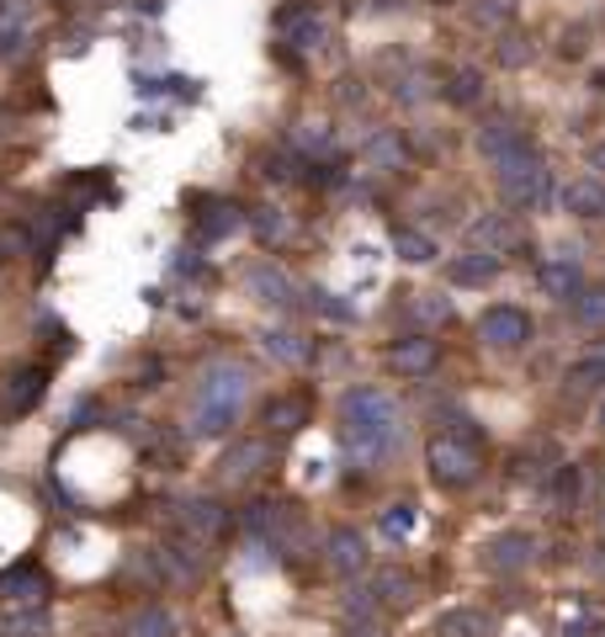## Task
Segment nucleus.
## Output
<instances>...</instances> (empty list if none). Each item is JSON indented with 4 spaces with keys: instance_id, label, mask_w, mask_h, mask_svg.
<instances>
[{
    "instance_id": "1",
    "label": "nucleus",
    "mask_w": 605,
    "mask_h": 637,
    "mask_svg": "<svg viewBox=\"0 0 605 637\" xmlns=\"http://www.w3.org/2000/svg\"><path fill=\"white\" fill-rule=\"evenodd\" d=\"M340 441L356 462H383L398 441V409L383 388H351L340 398Z\"/></svg>"
},
{
    "instance_id": "2",
    "label": "nucleus",
    "mask_w": 605,
    "mask_h": 637,
    "mask_svg": "<svg viewBox=\"0 0 605 637\" xmlns=\"http://www.w3.org/2000/svg\"><path fill=\"white\" fill-rule=\"evenodd\" d=\"M250 394V372L234 362H218L202 372V394H197V415H191V430L197 436H223L229 425L240 420V404Z\"/></svg>"
},
{
    "instance_id": "3",
    "label": "nucleus",
    "mask_w": 605,
    "mask_h": 637,
    "mask_svg": "<svg viewBox=\"0 0 605 637\" xmlns=\"http://www.w3.org/2000/svg\"><path fill=\"white\" fill-rule=\"evenodd\" d=\"M425 462H430V479L441 488H468L479 479V441H468V436H436L430 447H425Z\"/></svg>"
},
{
    "instance_id": "4",
    "label": "nucleus",
    "mask_w": 605,
    "mask_h": 637,
    "mask_svg": "<svg viewBox=\"0 0 605 637\" xmlns=\"http://www.w3.org/2000/svg\"><path fill=\"white\" fill-rule=\"evenodd\" d=\"M499 191H505L510 208H542L547 197H552V176H547V165L537 160V150L515 154V160L499 165Z\"/></svg>"
},
{
    "instance_id": "5",
    "label": "nucleus",
    "mask_w": 605,
    "mask_h": 637,
    "mask_svg": "<svg viewBox=\"0 0 605 637\" xmlns=\"http://www.w3.org/2000/svg\"><path fill=\"white\" fill-rule=\"evenodd\" d=\"M479 334H484L494 351H520V345L531 340V319H526V308L494 304L484 319H479Z\"/></svg>"
},
{
    "instance_id": "6",
    "label": "nucleus",
    "mask_w": 605,
    "mask_h": 637,
    "mask_svg": "<svg viewBox=\"0 0 605 637\" xmlns=\"http://www.w3.org/2000/svg\"><path fill=\"white\" fill-rule=\"evenodd\" d=\"M244 287H250L261 304H272V308H293V304H298V287H293V276L282 272V266H266V261L244 272Z\"/></svg>"
},
{
    "instance_id": "7",
    "label": "nucleus",
    "mask_w": 605,
    "mask_h": 637,
    "mask_svg": "<svg viewBox=\"0 0 605 637\" xmlns=\"http://www.w3.org/2000/svg\"><path fill=\"white\" fill-rule=\"evenodd\" d=\"M531 150V144H526V133H520V128H515V122H484V128H479V154H484V160H494V171H499V165H505V160H515V154H526Z\"/></svg>"
},
{
    "instance_id": "8",
    "label": "nucleus",
    "mask_w": 605,
    "mask_h": 637,
    "mask_svg": "<svg viewBox=\"0 0 605 637\" xmlns=\"http://www.w3.org/2000/svg\"><path fill=\"white\" fill-rule=\"evenodd\" d=\"M43 388H48V372H43V366H22V372H11V377H6L0 398H6V409H11V415H28V409H37Z\"/></svg>"
},
{
    "instance_id": "9",
    "label": "nucleus",
    "mask_w": 605,
    "mask_h": 637,
    "mask_svg": "<svg viewBox=\"0 0 605 637\" xmlns=\"http://www.w3.org/2000/svg\"><path fill=\"white\" fill-rule=\"evenodd\" d=\"M531 537L526 531H505V537H494L488 542V552H484V563L494 569V574H515V569H526L531 563Z\"/></svg>"
},
{
    "instance_id": "10",
    "label": "nucleus",
    "mask_w": 605,
    "mask_h": 637,
    "mask_svg": "<svg viewBox=\"0 0 605 637\" xmlns=\"http://www.w3.org/2000/svg\"><path fill=\"white\" fill-rule=\"evenodd\" d=\"M182 526L197 537V542H212V537H223L229 510H223L218 499H186V505H182Z\"/></svg>"
},
{
    "instance_id": "11",
    "label": "nucleus",
    "mask_w": 605,
    "mask_h": 637,
    "mask_svg": "<svg viewBox=\"0 0 605 637\" xmlns=\"http://www.w3.org/2000/svg\"><path fill=\"white\" fill-rule=\"evenodd\" d=\"M436 340H425V334H409V340H398L394 351H388V366L394 372H404V377H425L430 366H436Z\"/></svg>"
},
{
    "instance_id": "12",
    "label": "nucleus",
    "mask_w": 605,
    "mask_h": 637,
    "mask_svg": "<svg viewBox=\"0 0 605 637\" xmlns=\"http://www.w3.org/2000/svg\"><path fill=\"white\" fill-rule=\"evenodd\" d=\"M276 28L287 32L298 48H319V43H324V17H319L314 6H287V11L276 17Z\"/></svg>"
},
{
    "instance_id": "13",
    "label": "nucleus",
    "mask_w": 605,
    "mask_h": 637,
    "mask_svg": "<svg viewBox=\"0 0 605 637\" xmlns=\"http://www.w3.org/2000/svg\"><path fill=\"white\" fill-rule=\"evenodd\" d=\"M0 595H6L11 606H43V595H48V579L37 574L32 563H22V569L0 574Z\"/></svg>"
},
{
    "instance_id": "14",
    "label": "nucleus",
    "mask_w": 605,
    "mask_h": 637,
    "mask_svg": "<svg viewBox=\"0 0 605 637\" xmlns=\"http://www.w3.org/2000/svg\"><path fill=\"white\" fill-rule=\"evenodd\" d=\"M330 569H334V574H362V569H366L362 531H351V526L330 531Z\"/></svg>"
},
{
    "instance_id": "15",
    "label": "nucleus",
    "mask_w": 605,
    "mask_h": 637,
    "mask_svg": "<svg viewBox=\"0 0 605 637\" xmlns=\"http://www.w3.org/2000/svg\"><path fill=\"white\" fill-rule=\"evenodd\" d=\"M447 276H452L457 287H484V282H494V276H499V255H494V250H473V255H457L452 266H447Z\"/></svg>"
},
{
    "instance_id": "16",
    "label": "nucleus",
    "mask_w": 605,
    "mask_h": 637,
    "mask_svg": "<svg viewBox=\"0 0 605 637\" xmlns=\"http://www.w3.org/2000/svg\"><path fill=\"white\" fill-rule=\"evenodd\" d=\"M436 637H494V616L473 606H457L436 622Z\"/></svg>"
},
{
    "instance_id": "17",
    "label": "nucleus",
    "mask_w": 605,
    "mask_h": 637,
    "mask_svg": "<svg viewBox=\"0 0 605 637\" xmlns=\"http://www.w3.org/2000/svg\"><path fill=\"white\" fill-rule=\"evenodd\" d=\"M28 32H32L28 0H0V54H22Z\"/></svg>"
},
{
    "instance_id": "18",
    "label": "nucleus",
    "mask_w": 605,
    "mask_h": 637,
    "mask_svg": "<svg viewBox=\"0 0 605 637\" xmlns=\"http://www.w3.org/2000/svg\"><path fill=\"white\" fill-rule=\"evenodd\" d=\"M261 425L266 430H276V436H293V430H302L308 425V398H293V394H282L266 404V415H261Z\"/></svg>"
},
{
    "instance_id": "19",
    "label": "nucleus",
    "mask_w": 605,
    "mask_h": 637,
    "mask_svg": "<svg viewBox=\"0 0 605 637\" xmlns=\"http://www.w3.org/2000/svg\"><path fill=\"white\" fill-rule=\"evenodd\" d=\"M372 590H377V601H383V606H398V611L420 595V584H415V574H409V569H377Z\"/></svg>"
},
{
    "instance_id": "20",
    "label": "nucleus",
    "mask_w": 605,
    "mask_h": 637,
    "mask_svg": "<svg viewBox=\"0 0 605 637\" xmlns=\"http://www.w3.org/2000/svg\"><path fill=\"white\" fill-rule=\"evenodd\" d=\"M122 637H176V616L165 606H144L122 622Z\"/></svg>"
},
{
    "instance_id": "21",
    "label": "nucleus",
    "mask_w": 605,
    "mask_h": 637,
    "mask_svg": "<svg viewBox=\"0 0 605 637\" xmlns=\"http://www.w3.org/2000/svg\"><path fill=\"white\" fill-rule=\"evenodd\" d=\"M542 287L552 298H579L584 293V276H579L574 261H547L542 266Z\"/></svg>"
},
{
    "instance_id": "22",
    "label": "nucleus",
    "mask_w": 605,
    "mask_h": 637,
    "mask_svg": "<svg viewBox=\"0 0 605 637\" xmlns=\"http://www.w3.org/2000/svg\"><path fill=\"white\" fill-rule=\"evenodd\" d=\"M563 208L579 212V218H601V212H605V186H601V182L563 186Z\"/></svg>"
},
{
    "instance_id": "23",
    "label": "nucleus",
    "mask_w": 605,
    "mask_h": 637,
    "mask_svg": "<svg viewBox=\"0 0 605 637\" xmlns=\"http://www.w3.org/2000/svg\"><path fill=\"white\" fill-rule=\"evenodd\" d=\"M261 340H266V351H272L276 362H293V366H302V362H308V356H314V345H308V340H302L298 330H266V334H261Z\"/></svg>"
},
{
    "instance_id": "24",
    "label": "nucleus",
    "mask_w": 605,
    "mask_h": 637,
    "mask_svg": "<svg viewBox=\"0 0 605 637\" xmlns=\"http://www.w3.org/2000/svg\"><path fill=\"white\" fill-rule=\"evenodd\" d=\"M569 388H574V394H595V388H605V345H595L584 362L569 366Z\"/></svg>"
},
{
    "instance_id": "25",
    "label": "nucleus",
    "mask_w": 605,
    "mask_h": 637,
    "mask_svg": "<svg viewBox=\"0 0 605 637\" xmlns=\"http://www.w3.org/2000/svg\"><path fill=\"white\" fill-rule=\"evenodd\" d=\"M160 569L176 584H191V579L202 574V552H191V547H160Z\"/></svg>"
},
{
    "instance_id": "26",
    "label": "nucleus",
    "mask_w": 605,
    "mask_h": 637,
    "mask_svg": "<svg viewBox=\"0 0 605 637\" xmlns=\"http://www.w3.org/2000/svg\"><path fill=\"white\" fill-rule=\"evenodd\" d=\"M473 240L484 244V250H505V244L520 240V229H515L510 218H499V212H488V218H479L473 223Z\"/></svg>"
},
{
    "instance_id": "27",
    "label": "nucleus",
    "mask_w": 605,
    "mask_h": 637,
    "mask_svg": "<svg viewBox=\"0 0 605 637\" xmlns=\"http://www.w3.org/2000/svg\"><path fill=\"white\" fill-rule=\"evenodd\" d=\"M43 633H48V616L37 606L6 611V616H0V637H43Z\"/></svg>"
},
{
    "instance_id": "28",
    "label": "nucleus",
    "mask_w": 605,
    "mask_h": 637,
    "mask_svg": "<svg viewBox=\"0 0 605 637\" xmlns=\"http://www.w3.org/2000/svg\"><path fill=\"white\" fill-rule=\"evenodd\" d=\"M272 457V447L266 441H244V447H234L229 452V462H223V473L229 479H244V473H261V462Z\"/></svg>"
},
{
    "instance_id": "29",
    "label": "nucleus",
    "mask_w": 605,
    "mask_h": 637,
    "mask_svg": "<svg viewBox=\"0 0 605 637\" xmlns=\"http://www.w3.org/2000/svg\"><path fill=\"white\" fill-rule=\"evenodd\" d=\"M240 223H244V212L234 208V202H212V208L202 212V234H208V240H223V234H234Z\"/></svg>"
},
{
    "instance_id": "30",
    "label": "nucleus",
    "mask_w": 605,
    "mask_h": 637,
    "mask_svg": "<svg viewBox=\"0 0 605 637\" xmlns=\"http://www.w3.org/2000/svg\"><path fill=\"white\" fill-rule=\"evenodd\" d=\"M394 250H398V261H409V266H425V261H436V244L425 240V234H415V229H398V234H394Z\"/></svg>"
},
{
    "instance_id": "31",
    "label": "nucleus",
    "mask_w": 605,
    "mask_h": 637,
    "mask_svg": "<svg viewBox=\"0 0 605 637\" xmlns=\"http://www.w3.org/2000/svg\"><path fill=\"white\" fill-rule=\"evenodd\" d=\"M366 160L383 165V171H398V165H404V139H398V133H377V139L366 144Z\"/></svg>"
},
{
    "instance_id": "32",
    "label": "nucleus",
    "mask_w": 605,
    "mask_h": 637,
    "mask_svg": "<svg viewBox=\"0 0 605 637\" xmlns=\"http://www.w3.org/2000/svg\"><path fill=\"white\" fill-rule=\"evenodd\" d=\"M484 96V80H479V69H457L452 80H447V101H457V107H473Z\"/></svg>"
},
{
    "instance_id": "33",
    "label": "nucleus",
    "mask_w": 605,
    "mask_h": 637,
    "mask_svg": "<svg viewBox=\"0 0 605 637\" xmlns=\"http://www.w3.org/2000/svg\"><path fill=\"white\" fill-rule=\"evenodd\" d=\"M293 144H298L302 154H324V150L334 144V133L324 128V122H302L298 133H293Z\"/></svg>"
},
{
    "instance_id": "34",
    "label": "nucleus",
    "mask_w": 605,
    "mask_h": 637,
    "mask_svg": "<svg viewBox=\"0 0 605 637\" xmlns=\"http://www.w3.org/2000/svg\"><path fill=\"white\" fill-rule=\"evenodd\" d=\"M574 314L584 319V325L605 330V287H590V293H579V298H574Z\"/></svg>"
},
{
    "instance_id": "35",
    "label": "nucleus",
    "mask_w": 605,
    "mask_h": 637,
    "mask_svg": "<svg viewBox=\"0 0 605 637\" xmlns=\"http://www.w3.org/2000/svg\"><path fill=\"white\" fill-rule=\"evenodd\" d=\"M250 229H255L261 240H282V234H287V218L276 208H250Z\"/></svg>"
},
{
    "instance_id": "36",
    "label": "nucleus",
    "mask_w": 605,
    "mask_h": 637,
    "mask_svg": "<svg viewBox=\"0 0 605 637\" xmlns=\"http://www.w3.org/2000/svg\"><path fill=\"white\" fill-rule=\"evenodd\" d=\"M377 606H383V601H377V590H351V595H345V616H351L356 627H362V622H372V616H377Z\"/></svg>"
},
{
    "instance_id": "37",
    "label": "nucleus",
    "mask_w": 605,
    "mask_h": 637,
    "mask_svg": "<svg viewBox=\"0 0 605 637\" xmlns=\"http://www.w3.org/2000/svg\"><path fill=\"white\" fill-rule=\"evenodd\" d=\"M558 505H563V510L579 505V468H558Z\"/></svg>"
},
{
    "instance_id": "38",
    "label": "nucleus",
    "mask_w": 605,
    "mask_h": 637,
    "mask_svg": "<svg viewBox=\"0 0 605 637\" xmlns=\"http://www.w3.org/2000/svg\"><path fill=\"white\" fill-rule=\"evenodd\" d=\"M409 526H415V510H409V505H394V510L383 516V531H388V537H409Z\"/></svg>"
},
{
    "instance_id": "39",
    "label": "nucleus",
    "mask_w": 605,
    "mask_h": 637,
    "mask_svg": "<svg viewBox=\"0 0 605 637\" xmlns=\"http://www.w3.org/2000/svg\"><path fill=\"white\" fill-rule=\"evenodd\" d=\"M314 308H319V314H330V319H340V325H351V319H356V308H351V304H334L330 293H314Z\"/></svg>"
},
{
    "instance_id": "40",
    "label": "nucleus",
    "mask_w": 605,
    "mask_h": 637,
    "mask_svg": "<svg viewBox=\"0 0 605 637\" xmlns=\"http://www.w3.org/2000/svg\"><path fill=\"white\" fill-rule=\"evenodd\" d=\"M499 59L520 64V59H531V48H520V37H505V43H499Z\"/></svg>"
},
{
    "instance_id": "41",
    "label": "nucleus",
    "mask_w": 605,
    "mask_h": 637,
    "mask_svg": "<svg viewBox=\"0 0 605 637\" xmlns=\"http://www.w3.org/2000/svg\"><path fill=\"white\" fill-rule=\"evenodd\" d=\"M420 314H425V319H447V314H452V304H447V298H436V293H425Z\"/></svg>"
},
{
    "instance_id": "42",
    "label": "nucleus",
    "mask_w": 605,
    "mask_h": 637,
    "mask_svg": "<svg viewBox=\"0 0 605 637\" xmlns=\"http://www.w3.org/2000/svg\"><path fill=\"white\" fill-rule=\"evenodd\" d=\"M590 165H595V171H605V144H595V150H590Z\"/></svg>"
},
{
    "instance_id": "43",
    "label": "nucleus",
    "mask_w": 605,
    "mask_h": 637,
    "mask_svg": "<svg viewBox=\"0 0 605 637\" xmlns=\"http://www.w3.org/2000/svg\"><path fill=\"white\" fill-rule=\"evenodd\" d=\"M351 637H383V633H377V627H366V622H362V627H356Z\"/></svg>"
},
{
    "instance_id": "44",
    "label": "nucleus",
    "mask_w": 605,
    "mask_h": 637,
    "mask_svg": "<svg viewBox=\"0 0 605 637\" xmlns=\"http://www.w3.org/2000/svg\"><path fill=\"white\" fill-rule=\"evenodd\" d=\"M601 425H605V409H601Z\"/></svg>"
}]
</instances>
